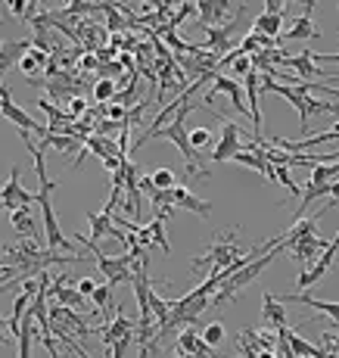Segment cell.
I'll list each match as a JSON object with an SVG mask.
<instances>
[{
    "instance_id": "cell-30",
    "label": "cell",
    "mask_w": 339,
    "mask_h": 358,
    "mask_svg": "<svg viewBox=\"0 0 339 358\" xmlns=\"http://www.w3.org/2000/svg\"><path fill=\"white\" fill-rule=\"evenodd\" d=\"M150 228H153L156 246L165 252V256H168V252H171V246H168V240H165V222H162V218H153V222H150Z\"/></svg>"
},
{
    "instance_id": "cell-38",
    "label": "cell",
    "mask_w": 339,
    "mask_h": 358,
    "mask_svg": "<svg viewBox=\"0 0 339 358\" xmlns=\"http://www.w3.org/2000/svg\"><path fill=\"white\" fill-rule=\"evenodd\" d=\"M78 66L85 69V72H87V69H96V57H94V53H87V50H81V57H78Z\"/></svg>"
},
{
    "instance_id": "cell-2",
    "label": "cell",
    "mask_w": 339,
    "mask_h": 358,
    "mask_svg": "<svg viewBox=\"0 0 339 358\" xmlns=\"http://www.w3.org/2000/svg\"><path fill=\"white\" fill-rule=\"evenodd\" d=\"M190 109H193V100H187L181 113H178L165 128H159L153 137H162V141L175 143V147L181 150L184 162H187V175H190V178H199V175H203V169H199V165H203V159H199V153L193 150V143H190V131L184 128V119L190 115Z\"/></svg>"
},
{
    "instance_id": "cell-35",
    "label": "cell",
    "mask_w": 339,
    "mask_h": 358,
    "mask_svg": "<svg viewBox=\"0 0 339 358\" xmlns=\"http://www.w3.org/2000/svg\"><path fill=\"white\" fill-rule=\"evenodd\" d=\"M265 13H271V16H283V13H287V0H265Z\"/></svg>"
},
{
    "instance_id": "cell-24",
    "label": "cell",
    "mask_w": 339,
    "mask_h": 358,
    "mask_svg": "<svg viewBox=\"0 0 339 358\" xmlns=\"http://www.w3.org/2000/svg\"><path fill=\"white\" fill-rule=\"evenodd\" d=\"M87 150L100 156L103 162H106L109 156H124L122 143H119V141H109V137H103V134H94V137H87ZM124 159H128V156H124Z\"/></svg>"
},
{
    "instance_id": "cell-26",
    "label": "cell",
    "mask_w": 339,
    "mask_h": 358,
    "mask_svg": "<svg viewBox=\"0 0 339 358\" xmlns=\"http://www.w3.org/2000/svg\"><path fill=\"white\" fill-rule=\"evenodd\" d=\"M252 31L259 34H268V38H283V16H271V13H261V16H255L252 22Z\"/></svg>"
},
{
    "instance_id": "cell-32",
    "label": "cell",
    "mask_w": 339,
    "mask_h": 358,
    "mask_svg": "<svg viewBox=\"0 0 339 358\" xmlns=\"http://www.w3.org/2000/svg\"><path fill=\"white\" fill-rule=\"evenodd\" d=\"M103 13H106V31H122L124 29V19L119 16V6H115V3H106V10H103Z\"/></svg>"
},
{
    "instance_id": "cell-41",
    "label": "cell",
    "mask_w": 339,
    "mask_h": 358,
    "mask_svg": "<svg viewBox=\"0 0 339 358\" xmlns=\"http://www.w3.org/2000/svg\"><path fill=\"white\" fill-rule=\"evenodd\" d=\"M168 358H196V355H187V352H178V349H175V352H171Z\"/></svg>"
},
{
    "instance_id": "cell-27",
    "label": "cell",
    "mask_w": 339,
    "mask_h": 358,
    "mask_svg": "<svg viewBox=\"0 0 339 358\" xmlns=\"http://www.w3.org/2000/svg\"><path fill=\"white\" fill-rule=\"evenodd\" d=\"M224 324H221V321H212V324H205L203 327V340H205V346H221V343H224Z\"/></svg>"
},
{
    "instance_id": "cell-22",
    "label": "cell",
    "mask_w": 339,
    "mask_h": 358,
    "mask_svg": "<svg viewBox=\"0 0 339 358\" xmlns=\"http://www.w3.org/2000/svg\"><path fill=\"white\" fill-rule=\"evenodd\" d=\"M10 224H13V231L19 234V240H34L38 237V222H34V215H31V206L10 212Z\"/></svg>"
},
{
    "instance_id": "cell-40",
    "label": "cell",
    "mask_w": 339,
    "mask_h": 358,
    "mask_svg": "<svg viewBox=\"0 0 339 358\" xmlns=\"http://www.w3.org/2000/svg\"><path fill=\"white\" fill-rule=\"evenodd\" d=\"M327 334H330V330H327ZM330 343H333V349L339 352V334H330Z\"/></svg>"
},
{
    "instance_id": "cell-23",
    "label": "cell",
    "mask_w": 339,
    "mask_h": 358,
    "mask_svg": "<svg viewBox=\"0 0 339 358\" xmlns=\"http://www.w3.org/2000/svg\"><path fill=\"white\" fill-rule=\"evenodd\" d=\"M237 349L240 355L237 358H259L261 352H265V346H261L259 340V327H243L237 334Z\"/></svg>"
},
{
    "instance_id": "cell-7",
    "label": "cell",
    "mask_w": 339,
    "mask_h": 358,
    "mask_svg": "<svg viewBox=\"0 0 339 358\" xmlns=\"http://www.w3.org/2000/svg\"><path fill=\"white\" fill-rule=\"evenodd\" d=\"M336 256H339V231H336V237L330 240V250L324 252L321 259L315 262L311 268H302V274L296 278V290H311L315 284H321L324 280V274L333 268V262H336Z\"/></svg>"
},
{
    "instance_id": "cell-14",
    "label": "cell",
    "mask_w": 339,
    "mask_h": 358,
    "mask_svg": "<svg viewBox=\"0 0 339 358\" xmlns=\"http://www.w3.org/2000/svg\"><path fill=\"white\" fill-rule=\"evenodd\" d=\"M261 318H265V324L268 327H274V330H283V327H289V321H287V312H283V302L274 296L271 290H265L261 293Z\"/></svg>"
},
{
    "instance_id": "cell-5",
    "label": "cell",
    "mask_w": 339,
    "mask_h": 358,
    "mask_svg": "<svg viewBox=\"0 0 339 358\" xmlns=\"http://www.w3.org/2000/svg\"><path fill=\"white\" fill-rule=\"evenodd\" d=\"M0 109H3V115H6V122H13V125H16L19 131H29V134H38L41 141H47V134H50V131H47L44 125H38V122L31 119L29 113H25V109H19L16 103H13V91L10 87H0Z\"/></svg>"
},
{
    "instance_id": "cell-11",
    "label": "cell",
    "mask_w": 339,
    "mask_h": 358,
    "mask_svg": "<svg viewBox=\"0 0 339 358\" xmlns=\"http://www.w3.org/2000/svg\"><path fill=\"white\" fill-rule=\"evenodd\" d=\"M327 250H330V243H327V240H321V237H317V234H315V237H302L299 243H293V246H289V256H293L296 262H299V265L311 268V265H315V262L321 259Z\"/></svg>"
},
{
    "instance_id": "cell-28",
    "label": "cell",
    "mask_w": 339,
    "mask_h": 358,
    "mask_svg": "<svg viewBox=\"0 0 339 358\" xmlns=\"http://www.w3.org/2000/svg\"><path fill=\"white\" fill-rule=\"evenodd\" d=\"M150 178H153V184L159 190H175L178 187V178H175V171L171 169H156Z\"/></svg>"
},
{
    "instance_id": "cell-9",
    "label": "cell",
    "mask_w": 339,
    "mask_h": 358,
    "mask_svg": "<svg viewBox=\"0 0 339 358\" xmlns=\"http://www.w3.org/2000/svg\"><path fill=\"white\" fill-rule=\"evenodd\" d=\"M215 94H224V97H231L233 109H237L240 115H249V119H252V113H249V103H246V97H243L246 87H240L237 81L231 78V75H224V72H218V75H215V81H212V91L205 94V106H212Z\"/></svg>"
},
{
    "instance_id": "cell-15",
    "label": "cell",
    "mask_w": 339,
    "mask_h": 358,
    "mask_svg": "<svg viewBox=\"0 0 339 358\" xmlns=\"http://www.w3.org/2000/svg\"><path fill=\"white\" fill-rule=\"evenodd\" d=\"M280 66H293L299 72V81H315V78H327L321 66H315V53L305 50V53H296V57H287Z\"/></svg>"
},
{
    "instance_id": "cell-42",
    "label": "cell",
    "mask_w": 339,
    "mask_h": 358,
    "mask_svg": "<svg viewBox=\"0 0 339 358\" xmlns=\"http://www.w3.org/2000/svg\"><path fill=\"white\" fill-rule=\"evenodd\" d=\"M259 358H277V352H271V349H265V352H261Z\"/></svg>"
},
{
    "instance_id": "cell-6",
    "label": "cell",
    "mask_w": 339,
    "mask_h": 358,
    "mask_svg": "<svg viewBox=\"0 0 339 358\" xmlns=\"http://www.w3.org/2000/svg\"><path fill=\"white\" fill-rule=\"evenodd\" d=\"M196 13H199V25L203 29H218V25H227L233 22V19L243 13V3L231 6V3H215V0H203V3H196Z\"/></svg>"
},
{
    "instance_id": "cell-12",
    "label": "cell",
    "mask_w": 339,
    "mask_h": 358,
    "mask_svg": "<svg viewBox=\"0 0 339 358\" xmlns=\"http://www.w3.org/2000/svg\"><path fill=\"white\" fill-rule=\"evenodd\" d=\"M134 330H137V321L124 318V315H122V308H115V312H113V324L100 327V330H96V334L103 336V340H100V343H103V349H113L115 343L122 340V336L134 334Z\"/></svg>"
},
{
    "instance_id": "cell-21",
    "label": "cell",
    "mask_w": 339,
    "mask_h": 358,
    "mask_svg": "<svg viewBox=\"0 0 339 358\" xmlns=\"http://www.w3.org/2000/svg\"><path fill=\"white\" fill-rule=\"evenodd\" d=\"M47 66H50V53H44V50H38V47H31V50L22 57V63H19V72H22L29 81H34L41 72H47Z\"/></svg>"
},
{
    "instance_id": "cell-37",
    "label": "cell",
    "mask_w": 339,
    "mask_h": 358,
    "mask_svg": "<svg viewBox=\"0 0 339 358\" xmlns=\"http://www.w3.org/2000/svg\"><path fill=\"white\" fill-rule=\"evenodd\" d=\"M85 109H87V103L81 100V97H72V100H68V113H72V119H78Z\"/></svg>"
},
{
    "instance_id": "cell-31",
    "label": "cell",
    "mask_w": 339,
    "mask_h": 358,
    "mask_svg": "<svg viewBox=\"0 0 339 358\" xmlns=\"http://www.w3.org/2000/svg\"><path fill=\"white\" fill-rule=\"evenodd\" d=\"M91 299H94V306H96V315H100L103 308H106L109 302H113V287H109V284H100V287H96V293L91 296Z\"/></svg>"
},
{
    "instance_id": "cell-39",
    "label": "cell",
    "mask_w": 339,
    "mask_h": 358,
    "mask_svg": "<svg viewBox=\"0 0 339 358\" xmlns=\"http://www.w3.org/2000/svg\"><path fill=\"white\" fill-rule=\"evenodd\" d=\"M315 63H336L339 66V53H315Z\"/></svg>"
},
{
    "instance_id": "cell-16",
    "label": "cell",
    "mask_w": 339,
    "mask_h": 358,
    "mask_svg": "<svg viewBox=\"0 0 339 358\" xmlns=\"http://www.w3.org/2000/svg\"><path fill=\"white\" fill-rule=\"evenodd\" d=\"M175 206L178 209H187L193 212L196 218H209L212 215V203L203 196H196L190 187H175Z\"/></svg>"
},
{
    "instance_id": "cell-19",
    "label": "cell",
    "mask_w": 339,
    "mask_h": 358,
    "mask_svg": "<svg viewBox=\"0 0 339 358\" xmlns=\"http://www.w3.org/2000/svg\"><path fill=\"white\" fill-rule=\"evenodd\" d=\"M277 334L283 336V340H289V349H293L299 358H327V352H324V346H315V343H308L305 336H299L296 330H289V327H283L277 330Z\"/></svg>"
},
{
    "instance_id": "cell-13",
    "label": "cell",
    "mask_w": 339,
    "mask_h": 358,
    "mask_svg": "<svg viewBox=\"0 0 339 358\" xmlns=\"http://www.w3.org/2000/svg\"><path fill=\"white\" fill-rule=\"evenodd\" d=\"M311 13H315V0H308L305 10H302V16H296L293 29L283 31L280 41H315V38H321V31L315 29V16H311Z\"/></svg>"
},
{
    "instance_id": "cell-33",
    "label": "cell",
    "mask_w": 339,
    "mask_h": 358,
    "mask_svg": "<svg viewBox=\"0 0 339 358\" xmlns=\"http://www.w3.org/2000/svg\"><path fill=\"white\" fill-rule=\"evenodd\" d=\"M249 72H252V59H249V57H246V53H243V57H240V59H237V63H233V66H231V78H233V75H240V78H246V75H249Z\"/></svg>"
},
{
    "instance_id": "cell-29",
    "label": "cell",
    "mask_w": 339,
    "mask_h": 358,
    "mask_svg": "<svg viewBox=\"0 0 339 358\" xmlns=\"http://www.w3.org/2000/svg\"><path fill=\"white\" fill-rule=\"evenodd\" d=\"M113 97H115V81H103V78L96 81V85H94V100L103 106V103L113 100Z\"/></svg>"
},
{
    "instance_id": "cell-10",
    "label": "cell",
    "mask_w": 339,
    "mask_h": 358,
    "mask_svg": "<svg viewBox=\"0 0 339 358\" xmlns=\"http://www.w3.org/2000/svg\"><path fill=\"white\" fill-rule=\"evenodd\" d=\"M124 203H122V215H131L137 222V215H143V187L137 178V165L131 159H124Z\"/></svg>"
},
{
    "instance_id": "cell-43",
    "label": "cell",
    "mask_w": 339,
    "mask_h": 358,
    "mask_svg": "<svg viewBox=\"0 0 339 358\" xmlns=\"http://www.w3.org/2000/svg\"><path fill=\"white\" fill-rule=\"evenodd\" d=\"M85 358H91V355H85Z\"/></svg>"
},
{
    "instance_id": "cell-20",
    "label": "cell",
    "mask_w": 339,
    "mask_h": 358,
    "mask_svg": "<svg viewBox=\"0 0 339 358\" xmlns=\"http://www.w3.org/2000/svg\"><path fill=\"white\" fill-rule=\"evenodd\" d=\"M34 340H41V327H38V321H34V315L29 312V315L22 318V330H19V340H16L19 358H31Z\"/></svg>"
},
{
    "instance_id": "cell-3",
    "label": "cell",
    "mask_w": 339,
    "mask_h": 358,
    "mask_svg": "<svg viewBox=\"0 0 339 358\" xmlns=\"http://www.w3.org/2000/svg\"><path fill=\"white\" fill-rule=\"evenodd\" d=\"M277 256H280V250H274V252H268V256L255 259V262H252V265L240 268V271H237V274H231V278H227V280H224V284H221V287H218V293H215V296H212V308H221V306H227V302H231V299H233V296H237L240 290H243V287H249V284H252V280H255V278H259V274H261V271H265V268H268V265H271V262H274V259H277Z\"/></svg>"
},
{
    "instance_id": "cell-34",
    "label": "cell",
    "mask_w": 339,
    "mask_h": 358,
    "mask_svg": "<svg viewBox=\"0 0 339 358\" xmlns=\"http://www.w3.org/2000/svg\"><path fill=\"white\" fill-rule=\"evenodd\" d=\"M122 69H124L122 63H100V69H96V72H100V78H103V81H113L115 75L122 72Z\"/></svg>"
},
{
    "instance_id": "cell-18",
    "label": "cell",
    "mask_w": 339,
    "mask_h": 358,
    "mask_svg": "<svg viewBox=\"0 0 339 358\" xmlns=\"http://www.w3.org/2000/svg\"><path fill=\"white\" fill-rule=\"evenodd\" d=\"M34 47V41H6L3 50H0V69H3V75L10 72V69H19V63H22V57L29 53Z\"/></svg>"
},
{
    "instance_id": "cell-8",
    "label": "cell",
    "mask_w": 339,
    "mask_h": 358,
    "mask_svg": "<svg viewBox=\"0 0 339 358\" xmlns=\"http://www.w3.org/2000/svg\"><path fill=\"white\" fill-rule=\"evenodd\" d=\"M22 165H10V181L3 184V190H0V199H3V209L6 212H16V209H25V206L38 203V196H31L29 190L22 187Z\"/></svg>"
},
{
    "instance_id": "cell-4",
    "label": "cell",
    "mask_w": 339,
    "mask_h": 358,
    "mask_svg": "<svg viewBox=\"0 0 339 358\" xmlns=\"http://www.w3.org/2000/svg\"><path fill=\"white\" fill-rule=\"evenodd\" d=\"M215 115H218V122H221V137H218L215 153H212L209 159L215 162V165H221V162L237 159V156L246 150V141H240V137H243V131H240L237 122H231L224 113H215Z\"/></svg>"
},
{
    "instance_id": "cell-17",
    "label": "cell",
    "mask_w": 339,
    "mask_h": 358,
    "mask_svg": "<svg viewBox=\"0 0 339 358\" xmlns=\"http://www.w3.org/2000/svg\"><path fill=\"white\" fill-rule=\"evenodd\" d=\"M277 299L283 302V306L296 302V306H308V308H315V312H324L339 324V302H321V299H315V296H308V293H283V296H277Z\"/></svg>"
},
{
    "instance_id": "cell-1",
    "label": "cell",
    "mask_w": 339,
    "mask_h": 358,
    "mask_svg": "<svg viewBox=\"0 0 339 358\" xmlns=\"http://www.w3.org/2000/svg\"><path fill=\"white\" fill-rule=\"evenodd\" d=\"M85 256H68V252H57V250H44L38 240H19L16 246L3 250V271H0V284L13 287L16 280H31L47 274L53 265H81Z\"/></svg>"
},
{
    "instance_id": "cell-36",
    "label": "cell",
    "mask_w": 339,
    "mask_h": 358,
    "mask_svg": "<svg viewBox=\"0 0 339 358\" xmlns=\"http://www.w3.org/2000/svg\"><path fill=\"white\" fill-rule=\"evenodd\" d=\"M96 287H100V284H96L94 278H81V280H78V290H81V296H85V299L96 293Z\"/></svg>"
},
{
    "instance_id": "cell-25",
    "label": "cell",
    "mask_w": 339,
    "mask_h": 358,
    "mask_svg": "<svg viewBox=\"0 0 339 358\" xmlns=\"http://www.w3.org/2000/svg\"><path fill=\"white\" fill-rule=\"evenodd\" d=\"M199 346H203V330H196V327H184L181 334L175 336V349H178V352L196 355Z\"/></svg>"
}]
</instances>
